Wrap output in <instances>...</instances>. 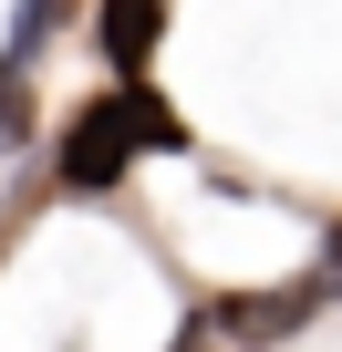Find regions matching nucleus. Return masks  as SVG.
<instances>
[{
	"instance_id": "obj_4",
	"label": "nucleus",
	"mask_w": 342,
	"mask_h": 352,
	"mask_svg": "<svg viewBox=\"0 0 342 352\" xmlns=\"http://www.w3.org/2000/svg\"><path fill=\"white\" fill-rule=\"evenodd\" d=\"M52 11H63V0H21V32H11V52H32V42L52 32Z\"/></svg>"
},
{
	"instance_id": "obj_1",
	"label": "nucleus",
	"mask_w": 342,
	"mask_h": 352,
	"mask_svg": "<svg viewBox=\"0 0 342 352\" xmlns=\"http://www.w3.org/2000/svg\"><path fill=\"white\" fill-rule=\"evenodd\" d=\"M145 145H156V155H166V145H187V124H177V114H166V104H156L135 73H125V94H104V104H83V114H73V145H63V187H73V197L114 187V176H125Z\"/></svg>"
},
{
	"instance_id": "obj_2",
	"label": "nucleus",
	"mask_w": 342,
	"mask_h": 352,
	"mask_svg": "<svg viewBox=\"0 0 342 352\" xmlns=\"http://www.w3.org/2000/svg\"><path fill=\"white\" fill-rule=\"evenodd\" d=\"M156 32H166V0H104V11H94V42H104L114 73H145L156 63Z\"/></svg>"
},
{
	"instance_id": "obj_3",
	"label": "nucleus",
	"mask_w": 342,
	"mask_h": 352,
	"mask_svg": "<svg viewBox=\"0 0 342 352\" xmlns=\"http://www.w3.org/2000/svg\"><path fill=\"white\" fill-rule=\"evenodd\" d=\"M32 145V83H21V63H0V155H21Z\"/></svg>"
},
{
	"instance_id": "obj_5",
	"label": "nucleus",
	"mask_w": 342,
	"mask_h": 352,
	"mask_svg": "<svg viewBox=\"0 0 342 352\" xmlns=\"http://www.w3.org/2000/svg\"><path fill=\"white\" fill-rule=\"evenodd\" d=\"M311 280H321V290H342V239H332V259H321V270H311Z\"/></svg>"
}]
</instances>
